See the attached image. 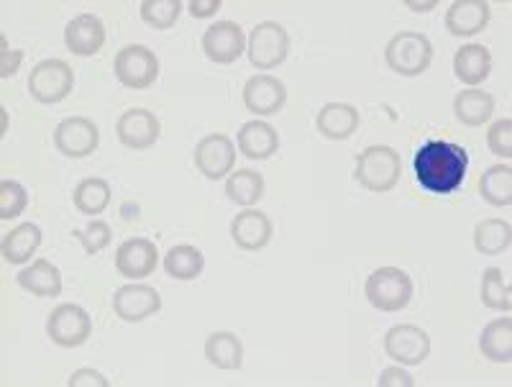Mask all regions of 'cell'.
<instances>
[{
    "instance_id": "603a6c76",
    "label": "cell",
    "mask_w": 512,
    "mask_h": 387,
    "mask_svg": "<svg viewBox=\"0 0 512 387\" xmlns=\"http://www.w3.org/2000/svg\"><path fill=\"white\" fill-rule=\"evenodd\" d=\"M492 72V54L484 44H466L454 57V75L464 85L484 83Z\"/></svg>"
},
{
    "instance_id": "8d00e7d4",
    "label": "cell",
    "mask_w": 512,
    "mask_h": 387,
    "mask_svg": "<svg viewBox=\"0 0 512 387\" xmlns=\"http://www.w3.org/2000/svg\"><path fill=\"white\" fill-rule=\"evenodd\" d=\"M487 147L489 152L497 154V157H512V118H500V121H495V124L489 126Z\"/></svg>"
},
{
    "instance_id": "1f68e13d",
    "label": "cell",
    "mask_w": 512,
    "mask_h": 387,
    "mask_svg": "<svg viewBox=\"0 0 512 387\" xmlns=\"http://www.w3.org/2000/svg\"><path fill=\"white\" fill-rule=\"evenodd\" d=\"M226 195L236 206H256L264 198V177L254 170H236L226 180Z\"/></svg>"
},
{
    "instance_id": "3957f363",
    "label": "cell",
    "mask_w": 512,
    "mask_h": 387,
    "mask_svg": "<svg viewBox=\"0 0 512 387\" xmlns=\"http://www.w3.org/2000/svg\"><path fill=\"white\" fill-rule=\"evenodd\" d=\"M364 293H367V300L377 311L397 313L402 308H408V303L413 300L415 285L408 272L400 270V267H379L367 277Z\"/></svg>"
},
{
    "instance_id": "4fadbf2b",
    "label": "cell",
    "mask_w": 512,
    "mask_h": 387,
    "mask_svg": "<svg viewBox=\"0 0 512 387\" xmlns=\"http://www.w3.org/2000/svg\"><path fill=\"white\" fill-rule=\"evenodd\" d=\"M118 141L128 149H149L159 141L162 134V126H159V118L146 108H128L126 113H121L116 124Z\"/></svg>"
},
{
    "instance_id": "f546056e",
    "label": "cell",
    "mask_w": 512,
    "mask_h": 387,
    "mask_svg": "<svg viewBox=\"0 0 512 387\" xmlns=\"http://www.w3.org/2000/svg\"><path fill=\"white\" fill-rule=\"evenodd\" d=\"M205 267V257L198 247H192V244H180V247H172L164 257V270H167L169 277H175V280L187 282L200 277Z\"/></svg>"
},
{
    "instance_id": "ac0fdd59",
    "label": "cell",
    "mask_w": 512,
    "mask_h": 387,
    "mask_svg": "<svg viewBox=\"0 0 512 387\" xmlns=\"http://www.w3.org/2000/svg\"><path fill=\"white\" fill-rule=\"evenodd\" d=\"M64 44L77 57H93L105 44V26L93 13H80L64 26Z\"/></svg>"
},
{
    "instance_id": "7a4b0ae2",
    "label": "cell",
    "mask_w": 512,
    "mask_h": 387,
    "mask_svg": "<svg viewBox=\"0 0 512 387\" xmlns=\"http://www.w3.org/2000/svg\"><path fill=\"white\" fill-rule=\"evenodd\" d=\"M402 175V162L400 154L392 147H369L356 157V170L354 177L361 188L369 193H390L400 182Z\"/></svg>"
},
{
    "instance_id": "ab89813d",
    "label": "cell",
    "mask_w": 512,
    "mask_h": 387,
    "mask_svg": "<svg viewBox=\"0 0 512 387\" xmlns=\"http://www.w3.org/2000/svg\"><path fill=\"white\" fill-rule=\"evenodd\" d=\"M67 385L70 387H82V385L108 387V380H105V377L95 370H77V372H72V377L67 380Z\"/></svg>"
},
{
    "instance_id": "5b68a950",
    "label": "cell",
    "mask_w": 512,
    "mask_h": 387,
    "mask_svg": "<svg viewBox=\"0 0 512 387\" xmlns=\"http://www.w3.org/2000/svg\"><path fill=\"white\" fill-rule=\"evenodd\" d=\"M72 88H75V72L64 59H44L29 75L31 98L44 106L62 103L72 93Z\"/></svg>"
},
{
    "instance_id": "b9f144b4",
    "label": "cell",
    "mask_w": 512,
    "mask_h": 387,
    "mask_svg": "<svg viewBox=\"0 0 512 387\" xmlns=\"http://www.w3.org/2000/svg\"><path fill=\"white\" fill-rule=\"evenodd\" d=\"M405 6H408L410 11H415V13H428V11H433V8L438 6V0H428V3H415V0H408Z\"/></svg>"
},
{
    "instance_id": "4dcf8cb0",
    "label": "cell",
    "mask_w": 512,
    "mask_h": 387,
    "mask_svg": "<svg viewBox=\"0 0 512 387\" xmlns=\"http://www.w3.org/2000/svg\"><path fill=\"white\" fill-rule=\"evenodd\" d=\"M75 208L82 216H100L105 208L111 206V185L103 177H88L75 188Z\"/></svg>"
},
{
    "instance_id": "ba28073f",
    "label": "cell",
    "mask_w": 512,
    "mask_h": 387,
    "mask_svg": "<svg viewBox=\"0 0 512 387\" xmlns=\"http://www.w3.org/2000/svg\"><path fill=\"white\" fill-rule=\"evenodd\" d=\"M47 334L57 346L75 349V346L85 344L90 339V334H93V318H90V313L85 308H80L75 303L57 305L49 313Z\"/></svg>"
},
{
    "instance_id": "d590c367",
    "label": "cell",
    "mask_w": 512,
    "mask_h": 387,
    "mask_svg": "<svg viewBox=\"0 0 512 387\" xmlns=\"http://www.w3.org/2000/svg\"><path fill=\"white\" fill-rule=\"evenodd\" d=\"M75 236L80 239V244H82V249H85V252L98 254V252H103L108 244H111L113 231L105 221H90L85 229L75 231Z\"/></svg>"
},
{
    "instance_id": "30bf717a",
    "label": "cell",
    "mask_w": 512,
    "mask_h": 387,
    "mask_svg": "<svg viewBox=\"0 0 512 387\" xmlns=\"http://www.w3.org/2000/svg\"><path fill=\"white\" fill-rule=\"evenodd\" d=\"M236 165V147L226 134H208L195 147V167L208 180H223Z\"/></svg>"
},
{
    "instance_id": "d4e9b609",
    "label": "cell",
    "mask_w": 512,
    "mask_h": 387,
    "mask_svg": "<svg viewBox=\"0 0 512 387\" xmlns=\"http://www.w3.org/2000/svg\"><path fill=\"white\" fill-rule=\"evenodd\" d=\"M479 352L489 362L507 364L512 359V321L510 318H495L487 323L479 336Z\"/></svg>"
},
{
    "instance_id": "f35d334b",
    "label": "cell",
    "mask_w": 512,
    "mask_h": 387,
    "mask_svg": "<svg viewBox=\"0 0 512 387\" xmlns=\"http://www.w3.org/2000/svg\"><path fill=\"white\" fill-rule=\"evenodd\" d=\"M379 387H413L415 380L408 375V372L397 370V367H390V370H384L377 380Z\"/></svg>"
},
{
    "instance_id": "d6986e66",
    "label": "cell",
    "mask_w": 512,
    "mask_h": 387,
    "mask_svg": "<svg viewBox=\"0 0 512 387\" xmlns=\"http://www.w3.org/2000/svg\"><path fill=\"white\" fill-rule=\"evenodd\" d=\"M359 124V108L351 106V103H326V106L318 111V118H315V129H318V134L326 136V139L331 141H344L349 139V136H354Z\"/></svg>"
},
{
    "instance_id": "60d3db41",
    "label": "cell",
    "mask_w": 512,
    "mask_h": 387,
    "mask_svg": "<svg viewBox=\"0 0 512 387\" xmlns=\"http://www.w3.org/2000/svg\"><path fill=\"white\" fill-rule=\"evenodd\" d=\"M187 11H190L192 18H208L221 11V0H192Z\"/></svg>"
},
{
    "instance_id": "8992f818",
    "label": "cell",
    "mask_w": 512,
    "mask_h": 387,
    "mask_svg": "<svg viewBox=\"0 0 512 387\" xmlns=\"http://www.w3.org/2000/svg\"><path fill=\"white\" fill-rule=\"evenodd\" d=\"M118 83L128 90H146L157 83L159 57L144 44H128L116 54L113 62Z\"/></svg>"
},
{
    "instance_id": "f1b7e54d",
    "label": "cell",
    "mask_w": 512,
    "mask_h": 387,
    "mask_svg": "<svg viewBox=\"0 0 512 387\" xmlns=\"http://www.w3.org/2000/svg\"><path fill=\"white\" fill-rule=\"evenodd\" d=\"M479 195H482V200H487L489 206H495V208L512 206L510 165L489 167V170L479 177Z\"/></svg>"
},
{
    "instance_id": "83f0119b",
    "label": "cell",
    "mask_w": 512,
    "mask_h": 387,
    "mask_svg": "<svg viewBox=\"0 0 512 387\" xmlns=\"http://www.w3.org/2000/svg\"><path fill=\"white\" fill-rule=\"evenodd\" d=\"M512 244V229L510 223L502 218H487L474 226V247L484 257H497V254L507 252Z\"/></svg>"
},
{
    "instance_id": "9c48e42d",
    "label": "cell",
    "mask_w": 512,
    "mask_h": 387,
    "mask_svg": "<svg viewBox=\"0 0 512 387\" xmlns=\"http://www.w3.org/2000/svg\"><path fill=\"white\" fill-rule=\"evenodd\" d=\"M384 352L395 362L415 367V364H423L431 354V336L413 323H400L384 336Z\"/></svg>"
},
{
    "instance_id": "e0dca14e",
    "label": "cell",
    "mask_w": 512,
    "mask_h": 387,
    "mask_svg": "<svg viewBox=\"0 0 512 387\" xmlns=\"http://www.w3.org/2000/svg\"><path fill=\"white\" fill-rule=\"evenodd\" d=\"M274 226L267 213L246 208L231 221V239L233 244L244 252H259L272 241Z\"/></svg>"
},
{
    "instance_id": "5bb4252c",
    "label": "cell",
    "mask_w": 512,
    "mask_h": 387,
    "mask_svg": "<svg viewBox=\"0 0 512 387\" xmlns=\"http://www.w3.org/2000/svg\"><path fill=\"white\" fill-rule=\"evenodd\" d=\"M162 308V295L152 288V285H123L113 295V311L118 318L128 323H139L144 318L154 316Z\"/></svg>"
},
{
    "instance_id": "8fae6325",
    "label": "cell",
    "mask_w": 512,
    "mask_h": 387,
    "mask_svg": "<svg viewBox=\"0 0 512 387\" xmlns=\"http://www.w3.org/2000/svg\"><path fill=\"white\" fill-rule=\"evenodd\" d=\"M54 144H57V149L64 157H90L100 144V131L90 118H64L62 124L54 129Z\"/></svg>"
},
{
    "instance_id": "836d02e7",
    "label": "cell",
    "mask_w": 512,
    "mask_h": 387,
    "mask_svg": "<svg viewBox=\"0 0 512 387\" xmlns=\"http://www.w3.org/2000/svg\"><path fill=\"white\" fill-rule=\"evenodd\" d=\"M139 8H141V21L157 31L172 29L182 13L180 0H144Z\"/></svg>"
},
{
    "instance_id": "4316f807",
    "label": "cell",
    "mask_w": 512,
    "mask_h": 387,
    "mask_svg": "<svg viewBox=\"0 0 512 387\" xmlns=\"http://www.w3.org/2000/svg\"><path fill=\"white\" fill-rule=\"evenodd\" d=\"M41 247V229L36 223H21L3 236V259L8 264L29 262Z\"/></svg>"
},
{
    "instance_id": "74e56055",
    "label": "cell",
    "mask_w": 512,
    "mask_h": 387,
    "mask_svg": "<svg viewBox=\"0 0 512 387\" xmlns=\"http://www.w3.org/2000/svg\"><path fill=\"white\" fill-rule=\"evenodd\" d=\"M3 44V57H0V77L8 80L18 72V65H21V59H24V52H8V42L6 39H0Z\"/></svg>"
},
{
    "instance_id": "ffe728a7",
    "label": "cell",
    "mask_w": 512,
    "mask_h": 387,
    "mask_svg": "<svg viewBox=\"0 0 512 387\" xmlns=\"http://www.w3.org/2000/svg\"><path fill=\"white\" fill-rule=\"evenodd\" d=\"M487 0H456L446 11V29L451 36H474L489 24Z\"/></svg>"
},
{
    "instance_id": "2e32d148",
    "label": "cell",
    "mask_w": 512,
    "mask_h": 387,
    "mask_svg": "<svg viewBox=\"0 0 512 387\" xmlns=\"http://www.w3.org/2000/svg\"><path fill=\"white\" fill-rule=\"evenodd\" d=\"M157 244L149 239H126L116 252V270L128 280H141L157 270Z\"/></svg>"
},
{
    "instance_id": "484cf974",
    "label": "cell",
    "mask_w": 512,
    "mask_h": 387,
    "mask_svg": "<svg viewBox=\"0 0 512 387\" xmlns=\"http://www.w3.org/2000/svg\"><path fill=\"white\" fill-rule=\"evenodd\" d=\"M495 113V98L482 90H464L454 100V116L464 126H484Z\"/></svg>"
},
{
    "instance_id": "44dd1931",
    "label": "cell",
    "mask_w": 512,
    "mask_h": 387,
    "mask_svg": "<svg viewBox=\"0 0 512 387\" xmlns=\"http://www.w3.org/2000/svg\"><path fill=\"white\" fill-rule=\"evenodd\" d=\"M280 149V134L267 121H249L241 126L239 131V152L246 159L254 162H264V159L274 157Z\"/></svg>"
},
{
    "instance_id": "52a82bcc",
    "label": "cell",
    "mask_w": 512,
    "mask_h": 387,
    "mask_svg": "<svg viewBox=\"0 0 512 387\" xmlns=\"http://www.w3.org/2000/svg\"><path fill=\"white\" fill-rule=\"evenodd\" d=\"M290 54V34L277 21H262L256 24L249 36V62L256 70H274Z\"/></svg>"
},
{
    "instance_id": "277c9868",
    "label": "cell",
    "mask_w": 512,
    "mask_h": 387,
    "mask_svg": "<svg viewBox=\"0 0 512 387\" xmlns=\"http://www.w3.org/2000/svg\"><path fill=\"white\" fill-rule=\"evenodd\" d=\"M384 59H387V67L397 75L418 77L431 67L433 44L420 31H400L392 36L384 49Z\"/></svg>"
},
{
    "instance_id": "7c38bea8",
    "label": "cell",
    "mask_w": 512,
    "mask_h": 387,
    "mask_svg": "<svg viewBox=\"0 0 512 387\" xmlns=\"http://www.w3.org/2000/svg\"><path fill=\"white\" fill-rule=\"evenodd\" d=\"M244 29L233 21H218L203 34V52L216 65H233L244 54Z\"/></svg>"
},
{
    "instance_id": "e575fe53",
    "label": "cell",
    "mask_w": 512,
    "mask_h": 387,
    "mask_svg": "<svg viewBox=\"0 0 512 387\" xmlns=\"http://www.w3.org/2000/svg\"><path fill=\"white\" fill-rule=\"evenodd\" d=\"M29 206V193L21 182L3 180L0 182V218L11 221V218L21 216Z\"/></svg>"
},
{
    "instance_id": "7402d4cb",
    "label": "cell",
    "mask_w": 512,
    "mask_h": 387,
    "mask_svg": "<svg viewBox=\"0 0 512 387\" xmlns=\"http://www.w3.org/2000/svg\"><path fill=\"white\" fill-rule=\"evenodd\" d=\"M18 285L36 298H57L62 293V272L47 259H36L31 267L18 272Z\"/></svg>"
},
{
    "instance_id": "9a60e30c",
    "label": "cell",
    "mask_w": 512,
    "mask_h": 387,
    "mask_svg": "<svg viewBox=\"0 0 512 387\" xmlns=\"http://www.w3.org/2000/svg\"><path fill=\"white\" fill-rule=\"evenodd\" d=\"M287 103V88L274 75H254L244 85V106L256 116H274Z\"/></svg>"
},
{
    "instance_id": "cb8c5ba5",
    "label": "cell",
    "mask_w": 512,
    "mask_h": 387,
    "mask_svg": "<svg viewBox=\"0 0 512 387\" xmlns=\"http://www.w3.org/2000/svg\"><path fill=\"white\" fill-rule=\"evenodd\" d=\"M205 357L218 370H241V364H244V344L231 331H216L205 341Z\"/></svg>"
},
{
    "instance_id": "d6a6232c",
    "label": "cell",
    "mask_w": 512,
    "mask_h": 387,
    "mask_svg": "<svg viewBox=\"0 0 512 387\" xmlns=\"http://www.w3.org/2000/svg\"><path fill=\"white\" fill-rule=\"evenodd\" d=\"M482 303L492 311L510 313L512 308V293L510 282H507L505 272L500 267H487L482 272Z\"/></svg>"
},
{
    "instance_id": "6da1fadb",
    "label": "cell",
    "mask_w": 512,
    "mask_h": 387,
    "mask_svg": "<svg viewBox=\"0 0 512 387\" xmlns=\"http://www.w3.org/2000/svg\"><path fill=\"white\" fill-rule=\"evenodd\" d=\"M413 167L420 188L433 195H451L464 185L469 154L459 144L431 139L415 152Z\"/></svg>"
}]
</instances>
